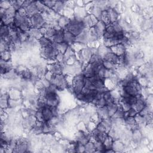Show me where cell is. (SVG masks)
<instances>
[{
  "mask_svg": "<svg viewBox=\"0 0 153 153\" xmlns=\"http://www.w3.org/2000/svg\"><path fill=\"white\" fill-rule=\"evenodd\" d=\"M97 114H98L99 118L102 120L110 118L108 115V108H107L106 106H105L103 107L98 108H97Z\"/></svg>",
  "mask_w": 153,
  "mask_h": 153,
  "instance_id": "ac0fdd59",
  "label": "cell"
},
{
  "mask_svg": "<svg viewBox=\"0 0 153 153\" xmlns=\"http://www.w3.org/2000/svg\"><path fill=\"white\" fill-rule=\"evenodd\" d=\"M51 84L54 85L57 90L62 91L68 86V82L63 74L54 75L51 74L48 80Z\"/></svg>",
  "mask_w": 153,
  "mask_h": 153,
  "instance_id": "7a4b0ae2",
  "label": "cell"
},
{
  "mask_svg": "<svg viewBox=\"0 0 153 153\" xmlns=\"http://www.w3.org/2000/svg\"><path fill=\"white\" fill-rule=\"evenodd\" d=\"M106 11L107 13V15H108L110 23H112L118 20V14L114 8L108 7L107 9L106 10Z\"/></svg>",
  "mask_w": 153,
  "mask_h": 153,
  "instance_id": "30bf717a",
  "label": "cell"
},
{
  "mask_svg": "<svg viewBox=\"0 0 153 153\" xmlns=\"http://www.w3.org/2000/svg\"><path fill=\"white\" fill-rule=\"evenodd\" d=\"M98 131H101V132H105L106 131V128L104 126V124H103V123L102 121H100L97 126L96 128Z\"/></svg>",
  "mask_w": 153,
  "mask_h": 153,
  "instance_id": "836d02e7",
  "label": "cell"
},
{
  "mask_svg": "<svg viewBox=\"0 0 153 153\" xmlns=\"http://www.w3.org/2000/svg\"><path fill=\"white\" fill-rule=\"evenodd\" d=\"M89 79L97 90L100 89L105 86V78H102L98 76L97 75H94V76Z\"/></svg>",
  "mask_w": 153,
  "mask_h": 153,
  "instance_id": "9c48e42d",
  "label": "cell"
},
{
  "mask_svg": "<svg viewBox=\"0 0 153 153\" xmlns=\"http://www.w3.org/2000/svg\"><path fill=\"white\" fill-rule=\"evenodd\" d=\"M25 12L26 16L29 18L32 17L35 14L39 13L36 5V1H32V3L25 9Z\"/></svg>",
  "mask_w": 153,
  "mask_h": 153,
  "instance_id": "8fae6325",
  "label": "cell"
},
{
  "mask_svg": "<svg viewBox=\"0 0 153 153\" xmlns=\"http://www.w3.org/2000/svg\"><path fill=\"white\" fill-rule=\"evenodd\" d=\"M32 1H24L22 5V8L25 10L32 3Z\"/></svg>",
  "mask_w": 153,
  "mask_h": 153,
  "instance_id": "d590c367",
  "label": "cell"
},
{
  "mask_svg": "<svg viewBox=\"0 0 153 153\" xmlns=\"http://www.w3.org/2000/svg\"><path fill=\"white\" fill-rule=\"evenodd\" d=\"M126 113H127V117H134L137 114L136 110L133 109L132 107L127 112H126Z\"/></svg>",
  "mask_w": 153,
  "mask_h": 153,
  "instance_id": "e575fe53",
  "label": "cell"
},
{
  "mask_svg": "<svg viewBox=\"0 0 153 153\" xmlns=\"http://www.w3.org/2000/svg\"><path fill=\"white\" fill-rule=\"evenodd\" d=\"M85 28L83 20L75 17L70 20L69 23L63 30L69 32L76 37L82 32Z\"/></svg>",
  "mask_w": 153,
  "mask_h": 153,
  "instance_id": "6da1fadb",
  "label": "cell"
},
{
  "mask_svg": "<svg viewBox=\"0 0 153 153\" xmlns=\"http://www.w3.org/2000/svg\"><path fill=\"white\" fill-rule=\"evenodd\" d=\"M21 75L22 76V78L28 80V79H30L32 75H33V73L29 69H25L23 70L22 71H21Z\"/></svg>",
  "mask_w": 153,
  "mask_h": 153,
  "instance_id": "4316f807",
  "label": "cell"
},
{
  "mask_svg": "<svg viewBox=\"0 0 153 153\" xmlns=\"http://www.w3.org/2000/svg\"><path fill=\"white\" fill-rule=\"evenodd\" d=\"M102 11H103L99 7H98L97 5L96 6H94L91 8V15H93L97 19L100 20V18H101Z\"/></svg>",
  "mask_w": 153,
  "mask_h": 153,
  "instance_id": "44dd1931",
  "label": "cell"
},
{
  "mask_svg": "<svg viewBox=\"0 0 153 153\" xmlns=\"http://www.w3.org/2000/svg\"><path fill=\"white\" fill-rule=\"evenodd\" d=\"M44 36L49 39H51L56 34L57 30L54 26H50L49 27L47 28H44Z\"/></svg>",
  "mask_w": 153,
  "mask_h": 153,
  "instance_id": "d6986e66",
  "label": "cell"
},
{
  "mask_svg": "<svg viewBox=\"0 0 153 153\" xmlns=\"http://www.w3.org/2000/svg\"><path fill=\"white\" fill-rule=\"evenodd\" d=\"M57 108V107H50L53 117H57L58 115V111Z\"/></svg>",
  "mask_w": 153,
  "mask_h": 153,
  "instance_id": "8d00e7d4",
  "label": "cell"
},
{
  "mask_svg": "<svg viewBox=\"0 0 153 153\" xmlns=\"http://www.w3.org/2000/svg\"><path fill=\"white\" fill-rule=\"evenodd\" d=\"M69 21H70V20H69L68 18H66L64 16H62L59 18V19L57 22V24L62 29H64L66 27V26L68 25V24L69 23Z\"/></svg>",
  "mask_w": 153,
  "mask_h": 153,
  "instance_id": "cb8c5ba5",
  "label": "cell"
},
{
  "mask_svg": "<svg viewBox=\"0 0 153 153\" xmlns=\"http://www.w3.org/2000/svg\"><path fill=\"white\" fill-rule=\"evenodd\" d=\"M42 2L49 9H51V8H53L55 4H56V1H42Z\"/></svg>",
  "mask_w": 153,
  "mask_h": 153,
  "instance_id": "d6a6232c",
  "label": "cell"
},
{
  "mask_svg": "<svg viewBox=\"0 0 153 153\" xmlns=\"http://www.w3.org/2000/svg\"><path fill=\"white\" fill-rule=\"evenodd\" d=\"M41 111H42L44 121L48 122L53 117L50 107L46 105L42 109H41Z\"/></svg>",
  "mask_w": 153,
  "mask_h": 153,
  "instance_id": "9a60e30c",
  "label": "cell"
},
{
  "mask_svg": "<svg viewBox=\"0 0 153 153\" xmlns=\"http://www.w3.org/2000/svg\"><path fill=\"white\" fill-rule=\"evenodd\" d=\"M89 40L88 30H84L79 35L75 37V42L78 43L85 44Z\"/></svg>",
  "mask_w": 153,
  "mask_h": 153,
  "instance_id": "5bb4252c",
  "label": "cell"
},
{
  "mask_svg": "<svg viewBox=\"0 0 153 153\" xmlns=\"http://www.w3.org/2000/svg\"><path fill=\"white\" fill-rule=\"evenodd\" d=\"M102 65L106 69H110V70H114L117 66V65H115L108 61H103Z\"/></svg>",
  "mask_w": 153,
  "mask_h": 153,
  "instance_id": "f1b7e54d",
  "label": "cell"
},
{
  "mask_svg": "<svg viewBox=\"0 0 153 153\" xmlns=\"http://www.w3.org/2000/svg\"><path fill=\"white\" fill-rule=\"evenodd\" d=\"M63 33L64 30L60 29L57 30L56 34L50 39L52 42L56 44H60L63 42Z\"/></svg>",
  "mask_w": 153,
  "mask_h": 153,
  "instance_id": "7c38bea8",
  "label": "cell"
},
{
  "mask_svg": "<svg viewBox=\"0 0 153 153\" xmlns=\"http://www.w3.org/2000/svg\"><path fill=\"white\" fill-rule=\"evenodd\" d=\"M34 117H35V118L36 121H40V122H44L42 111L41 109H37L36 111V112L35 114Z\"/></svg>",
  "mask_w": 153,
  "mask_h": 153,
  "instance_id": "f546056e",
  "label": "cell"
},
{
  "mask_svg": "<svg viewBox=\"0 0 153 153\" xmlns=\"http://www.w3.org/2000/svg\"><path fill=\"white\" fill-rule=\"evenodd\" d=\"M135 79H134L133 81H132L129 84L124 86V87H121V88L128 94L130 96H135L137 97L138 95L140 94L137 90H136L134 85V81Z\"/></svg>",
  "mask_w": 153,
  "mask_h": 153,
  "instance_id": "52a82bcc",
  "label": "cell"
},
{
  "mask_svg": "<svg viewBox=\"0 0 153 153\" xmlns=\"http://www.w3.org/2000/svg\"><path fill=\"white\" fill-rule=\"evenodd\" d=\"M64 3H65L64 1H56V4L53 8L57 11H60L63 9L64 7Z\"/></svg>",
  "mask_w": 153,
  "mask_h": 153,
  "instance_id": "1f68e13d",
  "label": "cell"
},
{
  "mask_svg": "<svg viewBox=\"0 0 153 153\" xmlns=\"http://www.w3.org/2000/svg\"><path fill=\"white\" fill-rule=\"evenodd\" d=\"M118 105H117L115 103H112V104L106 105L108 108V115L110 118H111L114 115V114L115 113L118 108Z\"/></svg>",
  "mask_w": 153,
  "mask_h": 153,
  "instance_id": "7402d4cb",
  "label": "cell"
},
{
  "mask_svg": "<svg viewBox=\"0 0 153 153\" xmlns=\"http://www.w3.org/2000/svg\"><path fill=\"white\" fill-rule=\"evenodd\" d=\"M10 29L7 25L4 24L1 22V39L5 40L10 35Z\"/></svg>",
  "mask_w": 153,
  "mask_h": 153,
  "instance_id": "4fadbf2b",
  "label": "cell"
},
{
  "mask_svg": "<svg viewBox=\"0 0 153 153\" xmlns=\"http://www.w3.org/2000/svg\"><path fill=\"white\" fill-rule=\"evenodd\" d=\"M47 71L54 75L62 74L63 66L59 63H53L47 66Z\"/></svg>",
  "mask_w": 153,
  "mask_h": 153,
  "instance_id": "8992f818",
  "label": "cell"
},
{
  "mask_svg": "<svg viewBox=\"0 0 153 153\" xmlns=\"http://www.w3.org/2000/svg\"><path fill=\"white\" fill-rule=\"evenodd\" d=\"M29 148L28 142L24 139H18L16 140V144L13 152H26Z\"/></svg>",
  "mask_w": 153,
  "mask_h": 153,
  "instance_id": "5b68a950",
  "label": "cell"
},
{
  "mask_svg": "<svg viewBox=\"0 0 153 153\" xmlns=\"http://www.w3.org/2000/svg\"><path fill=\"white\" fill-rule=\"evenodd\" d=\"M112 53L118 57L123 56L126 51V47L122 44H118L110 47Z\"/></svg>",
  "mask_w": 153,
  "mask_h": 153,
  "instance_id": "ba28073f",
  "label": "cell"
},
{
  "mask_svg": "<svg viewBox=\"0 0 153 153\" xmlns=\"http://www.w3.org/2000/svg\"><path fill=\"white\" fill-rule=\"evenodd\" d=\"M30 22L32 27L41 29L45 23V20L42 14L40 13H37L29 17Z\"/></svg>",
  "mask_w": 153,
  "mask_h": 153,
  "instance_id": "277c9868",
  "label": "cell"
},
{
  "mask_svg": "<svg viewBox=\"0 0 153 153\" xmlns=\"http://www.w3.org/2000/svg\"><path fill=\"white\" fill-rule=\"evenodd\" d=\"M63 42H66L69 45L75 42V36L69 32L64 30Z\"/></svg>",
  "mask_w": 153,
  "mask_h": 153,
  "instance_id": "2e32d148",
  "label": "cell"
},
{
  "mask_svg": "<svg viewBox=\"0 0 153 153\" xmlns=\"http://www.w3.org/2000/svg\"><path fill=\"white\" fill-rule=\"evenodd\" d=\"M38 42L39 43V44L41 46V48H45L50 45H51V44L52 43V41L50 39L42 36L41 38H39L38 40Z\"/></svg>",
  "mask_w": 153,
  "mask_h": 153,
  "instance_id": "ffe728a7",
  "label": "cell"
},
{
  "mask_svg": "<svg viewBox=\"0 0 153 153\" xmlns=\"http://www.w3.org/2000/svg\"><path fill=\"white\" fill-rule=\"evenodd\" d=\"M84 87H85L86 88L90 90L96 89L95 88V87L94 86V85L93 84V83L91 82V81L90 80V79L87 78H86L85 82H84Z\"/></svg>",
  "mask_w": 153,
  "mask_h": 153,
  "instance_id": "4dcf8cb0",
  "label": "cell"
},
{
  "mask_svg": "<svg viewBox=\"0 0 153 153\" xmlns=\"http://www.w3.org/2000/svg\"><path fill=\"white\" fill-rule=\"evenodd\" d=\"M112 26L114 28V30L115 31V33H121L124 32L123 28L122 27V26L121 25V24L118 22V21H116L115 22H113L111 23Z\"/></svg>",
  "mask_w": 153,
  "mask_h": 153,
  "instance_id": "484cf974",
  "label": "cell"
},
{
  "mask_svg": "<svg viewBox=\"0 0 153 153\" xmlns=\"http://www.w3.org/2000/svg\"><path fill=\"white\" fill-rule=\"evenodd\" d=\"M76 142L85 145L88 142H89V137L82 131H79L76 134Z\"/></svg>",
  "mask_w": 153,
  "mask_h": 153,
  "instance_id": "e0dca14e",
  "label": "cell"
},
{
  "mask_svg": "<svg viewBox=\"0 0 153 153\" xmlns=\"http://www.w3.org/2000/svg\"><path fill=\"white\" fill-rule=\"evenodd\" d=\"M68 47H69V45L65 42H63L60 44H57V48L59 52H60L63 54L65 53V52L68 50Z\"/></svg>",
  "mask_w": 153,
  "mask_h": 153,
  "instance_id": "d4e9b609",
  "label": "cell"
},
{
  "mask_svg": "<svg viewBox=\"0 0 153 153\" xmlns=\"http://www.w3.org/2000/svg\"><path fill=\"white\" fill-rule=\"evenodd\" d=\"M57 45V44L52 42L51 45L45 48H41L40 53L42 57L48 60H56V56L59 53Z\"/></svg>",
  "mask_w": 153,
  "mask_h": 153,
  "instance_id": "3957f363",
  "label": "cell"
},
{
  "mask_svg": "<svg viewBox=\"0 0 153 153\" xmlns=\"http://www.w3.org/2000/svg\"><path fill=\"white\" fill-rule=\"evenodd\" d=\"M36 5L37 10L39 13H47L49 8H48L42 2V1H36Z\"/></svg>",
  "mask_w": 153,
  "mask_h": 153,
  "instance_id": "603a6c76",
  "label": "cell"
},
{
  "mask_svg": "<svg viewBox=\"0 0 153 153\" xmlns=\"http://www.w3.org/2000/svg\"><path fill=\"white\" fill-rule=\"evenodd\" d=\"M84 149L85 152H95V147H94V143L88 142L85 145H84Z\"/></svg>",
  "mask_w": 153,
  "mask_h": 153,
  "instance_id": "83f0119b",
  "label": "cell"
}]
</instances>
